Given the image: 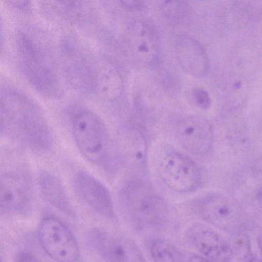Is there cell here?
Listing matches in <instances>:
<instances>
[{
  "label": "cell",
  "instance_id": "ffe728a7",
  "mask_svg": "<svg viewBox=\"0 0 262 262\" xmlns=\"http://www.w3.org/2000/svg\"><path fill=\"white\" fill-rule=\"evenodd\" d=\"M193 97L196 104L200 107L207 109L211 105V99L207 91L202 88L195 89Z\"/></svg>",
  "mask_w": 262,
  "mask_h": 262
},
{
  "label": "cell",
  "instance_id": "5b68a950",
  "mask_svg": "<svg viewBox=\"0 0 262 262\" xmlns=\"http://www.w3.org/2000/svg\"><path fill=\"white\" fill-rule=\"evenodd\" d=\"M40 244L57 262H75L79 257L78 244L72 232L59 220L48 217L41 222L38 230Z\"/></svg>",
  "mask_w": 262,
  "mask_h": 262
},
{
  "label": "cell",
  "instance_id": "5bb4252c",
  "mask_svg": "<svg viewBox=\"0 0 262 262\" xmlns=\"http://www.w3.org/2000/svg\"><path fill=\"white\" fill-rule=\"evenodd\" d=\"M174 51L179 63L188 73L203 76L208 71L207 54L194 38L186 35L179 37L176 41Z\"/></svg>",
  "mask_w": 262,
  "mask_h": 262
},
{
  "label": "cell",
  "instance_id": "44dd1931",
  "mask_svg": "<svg viewBox=\"0 0 262 262\" xmlns=\"http://www.w3.org/2000/svg\"><path fill=\"white\" fill-rule=\"evenodd\" d=\"M14 262H40L35 256L27 252L18 253L14 258Z\"/></svg>",
  "mask_w": 262,
  "mask_h": 262
},
{
  "label": "cell",
  "instance_id": "ac0fdd59",
  "mask_svg": "<svg viewBox=\"0 0 262 262\" xmlns=\"http://www.w3.org/2000/svg\"><path fill=\"white\" fill-rule=\"evenodd\" d=\"M150 252L155 262H183L176 247L165 240L154 241L150 246Z\"/></svg>",
  "mask_w": 262,
  "mask_h": 262
},
{
  "label": "cell",
  "instance_id": "7a4b0ae2",
  "mask_svg": "<svg viewBox=\"0 0 262 262\" xmlns=\"http://www.w3.org/2000/svg\"><path fill=\"white\" fill-rule=\"evenodd\" d=\"M16 44L23 70L30 83L47 97L60 95L61 89L56 66L46 48L24 32L18 33Z\"/></svg>",
  "mask_w": 262,
  "mask_h": 262
},
{
  "label": "cell",
  "instance_id": "9c48e42d",
  "mask_svg": "<svg viewBox=\"0 0 262 262\" xmlns=\"http://www.w3.org/2000/svg\"><path fill=\"white\" fill-rule=\"evenodd\" d=\"M176 134L181 145L193 154L203 155L210 149L212 128L202 117L190 116L181 119L176 125Z\"/></svg>",
  "mask_w": 262,
  "mask_h": 262
},
{
  "label": "cell",
  "instance_id": "7c38bea8",
  "mask_svg": "<svg viewBox=\"0 0 262 262\" xmlns=\"http://www.w3.org/2000/svg\"><path fill=\"white\" fill-rule=\"evenodd\" d=\"M96 238L98 250L108 262H144L140 249L130 237L96 232Z\"/></svg>",
  "mask_w": 262,
  "mask_h": 262
},
{
  "label": "cell",
  "instance_id": "8fae6325",
  "mask_svg": "<svg viewBox=\"0 0 262 262\" xmlns=\"http://www.w3.org/2000/svg\"><path fill=\"white\" fill-rule=\"evenodd\" d=\"M126 44L134 58L144 64L152 63L160 52V41L155 30L141 20L130 23L126 33Z\"/></svg>",
  "mask_w": 262,
  "mask_h": 262
},
{
  "label": "cell",
  "instance_id": "9a60e30c",
  "mask_svg": "<svg viewBox=\"0 0 262 262\" xmlns=\"http://www.w3.org/2000/svg\"><path fill=\"white\" fill-rule=\"evenodd\" d=\"M24 182L14 174L6 173L2 176L0 195L2 212L18 211L28 206L30 195L28 187Z\"/></svg>",
  "mask_w": 262,
  "mask_h": 262
},
{
  "label": "cell",
  "instance_id": "e0dca14e",
  "mask_svg": "<svg viewBox=\"0 0 262 262\" xmlns=\"http://www.w3.org/2000/svg\"><path fill=\"white\" fill-rule=\"evenodd\" d=\"M38 184L42 196L47 202L66 212L72 211L63 186L53 174L47 171H41L38 176Z\"/></svg>",
  "mask_w": 262,
  "mask_h": 262
},
{
  "label": "cell",
  "instance_id": "603a6c76",
  "mask_svg": "<svg viewBox=\"0 0 262 262\" xmlns=\"http://www.w3.org/2000/svg\"><path fill=\"white\" fill-rule=\"evenodd\" d=\"M238 262H262V259L254 255L250 251L241 255Z\"/></svg>",
  "mask_w": 262,
  "mask_h": 262
},
{
  "label": "cell",
  "instance_id": "6da1fadb",
  "mask_svg": "<svg viewBox=\"0 0 262 262\" xmlns=\"http://www.w3.org/2000/svg\"><path fill=\"white\" fill-rule=\"evenodd\" d=\"M1 133L38 151H47L52 146L51 132L41 112L27 98L16 93L1 100Z\"/></svg>",
  "mask_w": 262,
  "mask_h": 262
},
{
  "label": "cell",
  "instance_id": "d4e9b609",
  "mask_svg": "<svg viewBox=\"0 0 262 262\" xmlns=\"http://www.w3.org/2000/svg\"><path fill=\"white\" fill-rule=\"evenodd\" d=\"M257 244L260 250L262 251V234L257 238Z\"/></svg>",
  "mask_w": 262,
  "mask_h": 262
},
{
  "label": "cell",
  "instance_id": "8992f818",
  "mask_svg": "<svg viewBox=\"0 0 262 262\" xmlns=\"http://www.w3.org/2000/svg\"><path fill=\"white\" fill-rule=\"evenodd\" d=\"M160 174L171 189L189 192L198 189L202 182V174L198 165L189 158L178 152H171L162 160Z\"/></svg>",
  "mask_w": 262,
  "mask_h": 262
},
{
  "label": "cell",
  "instance_id": "cb8c5ba5",
  "mask_svg": "<svg viewBox=\"0 0 262 262\" xmlns=\"http://www.w3.org/2000/svg\"><path fill=\"white\" fill-rule=\"evenodd\" d=\"M188 262H214L213 260L201 255H193L191 256Z\"/></svg>",
  "mask_w": 262,
  "mask_h": 262
},
{
  "label": "cell",
  "instance_id": "3957f363",
  "mask_svg": "<svg viewBox=\"0 0 262 262\" xmlns=\"http://www.w3.org/2000/svg\"><path fill=\"white\" fill-rule=\"evenodd\" d=\"M127 214L139 228L158 227L167 221L168 204L149 185L139 180L129 182L123 190Z\"/></svg>",
  "mask_w": 262,
  "mask_h": 262
},
{
  "label": "cell",
  "instance_id": "ba28073f",
  "mask_svg": "<svg viewBox=\"0 0 262 262\" xmlns=\"http://www.w3.org/2000/svg\"><path fill=\"white\" fill-rule=\"evenodd\" d=\"M186 237L195 249L214 261L228 262L232 258V245L224 236L209 225L194 223L188 228Z\"/></svg>",
  "mask_w": 262,
  "mask_h": 262
},
{
  "label": "cell",
  "instance_id": "52a82bcc",
  "mask_svg": "<svg viewBox=\"0 0 262 262\" xmlns=\"http://www.w3.org/2000/svg\"><path fill=\"white\" fill-rule=\"evenodd\" d=\"M198 209L202 219L214 228L233 232L243 225L239 207L223 194L212 193L203 196L199 202Z\"/></svg>",
  "mask_w": 262,
  "mask_h": 262
},
{
  "label": "cell",
  "instance_id": "30bf717a",
  "mask_svg": "<svg viewBox=\"0 0 262 262\" xmlns=\"http://www.w3.org/2000/svg\"><path fill=\"white\" fill-rule=\"evenodd\" d=\"M74 190L78 196L100 215L110 219L115 217L113 201L105 186L89 172L80 170L74 176Z\"/></svg>",
  "mask_w": 262,
  "mask_h": 262
},
{
  "label": "cell",
  "instance_id": "7402d4cb",
  "mask_svg": "<svg viewBox=\"0 0 262 262\" xmlns=\"http://www.w3.org/2000/svg\"><path fill=\"white\" fill-rule=\"evenodd\" d=\"M121 2L126 8L128 9L137 10L144 7V3L142 1H124Z\"/></svg>",
  "mask_w": 262,
  "mask_h": 262
},
{
  "label": "cell",
  "instance_id": "d6986e66",
  "mask_svg": "<svg viewBox=\"0 0 262 262\" xmlns=\"http://www.w3.org/2000/svg\"><path fill=\"white\" fill-rule=\"evenodd\" d=\"M161 8L165 15L171 18H180L186 15L189 5L185 1H163Z\"/></svg>",
  "mask_w": 262,
  "mask_h": 262
},
{
  "label": "cell",
  "instance_id": "2e32d148",
  "mask_svg": "<svg viewBox=\"0 0 262 262\" xmlns=\"http://www.w3.org/2000/svg\"><path fill=\"white\" fill-rule=\"evenodd\" d=\"M94 89L108 100L118 98L123 91V80L116 67L107 61L98 62L94 68Z\"/></svg>",
  "mask_w": 262,
  "mask_h": 262
},
{
  "label": "cell",
  "instance_id": "4fadbf2b",
  "mask_svg": "<svg viewBox=\"0 0 262 262\" xmlns=\"http://www.w3.org/2000/svg\"><path fill=\"white\" fill-rule=\"evenodd\" d=\"M119 150L121 159L130 168L144 172L147 158L145 137L138 127L126 125L119 132Z\"/></svg>",
  "mask_w": 262,
  "mask_h": 262
},
{
  "label": "cell",
  "instance_id": "277c9868",
  "mask_svg": "<svg viewBox=\"0 0 262 262\" xmlns=\"http://www.w3.org/2000/svg\"><path fill=\"white\" fill-rule=\"evenodd\" d=\"M72 129L79 150L88 160L97 164L105 162L109 138L105 125L99 116L89 110H81L73 118Z\"/></svg>",
  "mask_w": 262,
  "mask_h": 262
}]
</instances>
